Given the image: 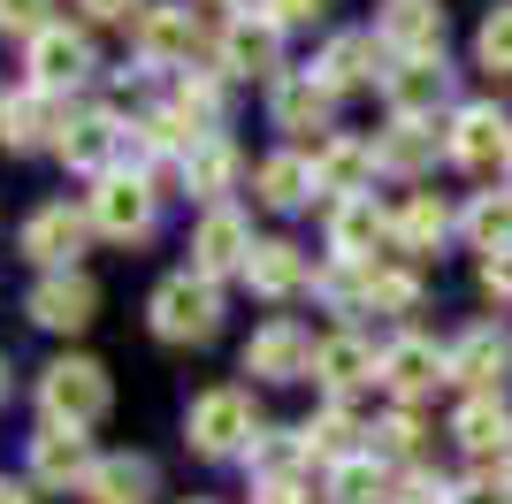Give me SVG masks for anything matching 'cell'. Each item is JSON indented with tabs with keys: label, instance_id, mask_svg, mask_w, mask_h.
I'll list each match as a JSON object with an SVG mask.
<instances>
[{
	"label": "cell",
	"instance_id": "obj_1",
	"mask_svg": "<svg viewBox=\"0 0 512 504\" xmlns=\"http://www.w3.org/2000/svg\"><path fill=\"white\" fill-rule=\"evenodd\" d=\"M146 321H153V336H161V344H207L214 321H222V291H214L207 275L184 268V275H169V283L153 291Z\"/></svg>",
	"mask_w": 512,
	"mask_h": 504
},
{
	"label": "cell",
	"instance_id": "obj_2",
	"mask_svg": "<svg viewBox=\"0 0 512 504\" xmlns=\"http://www.w3.org/2000/svg\"><path fill=\"white\" fill-rule=\"evenodd\" d=\"M107 367L100 359H54L39 375V405H46V428H92L107 413Z\"/></svg>",
	"mask_w": 512,
	"mask_h": 504
},
{
	"label": "cell",
	"instance_id": "obj_3",
	"mask_svg": "<svg viewBox=\"0 0 512 504\" xmlns=\"http://www.w3.org/2000/svg\"><path fill=\"white\" fill-rule=\"evenodd\" d=\"M260 428H253V398L245 390H199L192 405H184V443L192 451H207V459H230V451H245Z\"/></svg>",
	"mask_w": 512,
	"mask_h": 504
},
{
	"label": "cell",
	"instance_id": "obj_4",
	"mask_svg": "<svg viewBox=\"0 0 512 504\" xmlns=\"http://www.w3.org/2000/svg\"><path fill=\"white\" fill-rule=\"evenodd\" d=\"M451 382H467L474 398H497L512 390V336L497 321H474V329L451 336Z\"/></svg>",
	"mask_w": 512,
	"mask_h": 504
},
{
	"label": "cell",
	"instance_id": "obj_5",
	"mask_svg": "<svg viewBox=\"0 0 512 504\" xmlns=\"http://www.w3.org/2000/svg\"><path fill=\"white\" fill-rule=\"evenodd\" d=\"M451 161L474 168V176H490V168L512 161V115L497 100H467L451 115Z\"/></svg>",
	"mask_w": 512,
	"mask_h": 504
},
{
	"label": "cell",
	"instance_id": "obj_6",
	"mask_svg": "<svg viewBox=\"0 0 512 504\" xmlns=\"http://www.w3.org/2000/svg\"><path fill=\"white\" fill-rule=\"evenodd\" d=\"M245 375H260V382H299V375H314V336H306V321H268V329H253L245 336Z\"/></svg>",
	"mask_w": 512,
	"mask_h": 504
},
{
	"label": "cell",
	"instance_id": "obj_7",
	"mask_svg": "<svg viewBox=\"0 0 512 504\" xmlns=\"http://www.w3.org/2000/svg\"><path fill=\"white\" fill-rule=\"evenodd\" d=\"M245 260H253V222L237 207H207L192 230V275H245Z\"/></svg>",
	"mask_w": 512,
	"mask_h": 504
},
{
	"label": "cell",
	"instance_id": "obj_8",
	"mask_svg": "<svg viewBox=\"0 0 512 504\" xmlns=\"http://www.w3.org/2000/svg\"><path fill=\"white\" fill-rule=\"evenodd\" d=\"M314 382L329 390V398H352V390H367V382H383V352L367 344L360 329H337V336H321L314 344Z\"/></svg>",
	"mask_w": 512,
	"mask_h": 504
},
{
	"label": "cell",
	"instance_id": "obj_9",
	"mask_svg": "<svg viewBox=\"0 0 512 504\" xmlns=\"http://www.w3.org/2000/svg\"><path fill=\"white\" fill-rule=\"evenodd\" d=\"M383 92H390V115H398V123H436V107L451 100L444 54H406V62L383 77Z\"/></svg>",
	"mask_w": 512,
	"mask_h": 504
},
{
	"label": "cell",
	"instance_id": "obj_10",
	"mask_svg": "<svg viewBox=\"0 0 512 504\" xmlns=\"http://www.w3.org/2000/svg\"><path fill=\"white\" fill-rule=\"evenodd\" d=\"M398 230L383 207H375V191H360V199H337L329 207V252H337L344 268H375V245Z\"/></svg>",
	"mask_w": 512,
	"mask_h": 504
},
{
	"label": "cell",
	"instance_id": "obj_11",
	"mask_svg": "<svg viewBox=\"0 0 512 504\" xmlns=\"http://www.w3.org/2000/svg\"><path fill=\"white\" fill-rule=\"evenodd\" d=\"M85 230H92V214H77V207H39L31 222H23V252L39 260V268H54V275H69V260L85 252Z\"/></svg>",
	"mask_w": 512,
	"mask_h": 504
},
{
	"label": "cell",
	"instance_id": "obj_12",
	"mask_svg": "<svg viewBox=\"0 0 512 504\" xmlns=\"http://www.w3.org/2000/svg\"><path fill=\"white\" fill-rule=\"evenodd\" d=\"M138 62L146 69H176V62H192V46H199V16L192 8H138Z\"/></svg>",
	"mask_w": 512,
	"mask_h": 504
},
{
	"label": "cell",
	"instance_id": "obj_13",
	"mask_svg": "<svg viewBox=\"0 0 512 504\" xmlns=\"http://www.w3.org/2000/svg\"><path fill=\"white\" fill-rule=\"evenodd\" d=\"M31 77H39V92L85 84L92 77V39H85V31H69V23H46L39 39H31Z\"/></svg>",
	"mask_w": 512,
	"mask_h": 504
},
{
	"label": "cell",
	"instance_id": "obj_14",
	"mask_svg": "<svg viewBox=\"0 0 512 504\" xmlns=\"http://www.w3.org/2000/svg\"><path fill=\"white\" fill-rule=\"evenodd\" d=\"M383 382L398 398H428L436 382H451V352H436L428 336H398V344H383Z\"/></svg>",
	"mask_w": 512,
	"mask_h": 504
},
{
	"label": "cell",
	"instance_id": "obj_15",
	"mask_svg": "<svg viewBox=\"0 0 512 504\" xmlns=\"http://www.w3.org/2000/svg\"><path fill=\"white\" fill-rule=\"evenodd\" d=\"M92 230L146 237L153 230V191L138 184V176H100V191H92Z\"/></svg>",
	"mask_w": 512,
	"mask_h": 504
},
{
	"label": "cell",
	"instance_id": "obj_16",
	"mask_svg": "<svg viewBox=\"0 0 512 504\" xmlns=\"http://www.w3.org/2000/svg\"><path fill=\"white\" fill-rule=\"evenodd\" d=\"M92 443H85V428H46V436H31V474H39L46 489H77V482H92Z\"/></svg>",
	"mask_w": 512,
	"mask_h": 504
},
{
	"label": "cell",
	"instance_id": "obj_17",
	"mask_svg": "<svg viewBox=\"0 0 512 504\" xmlns=\"http://www.w3.org/2000/svg\"><path fill=\"white\" fill-rule=\"evenodd\" d=\"M222 62H230V77H276L283 69V23L237 16L230 31H222Z\"/></svg>",
	"mask_w": 512,
	"mask_h": 504
},
{
	"label": "cell",
	"instance_id": "obj_18",
	"mask_svg": "<svg viewBox=\"0 0 512 504\" xmlns=\"http://www.w3.org/2000/svg\"><path fill=\"white\" fill-rule=\"evenodd\" d=\"M245 283H253L260 298H299L306 283H314V260H306L291 237H268V245H253V260H245Z\"/></svg>",
	"mask_w": 512,
	"mask_h": 504
},
{
	"label": "cell",
	"instance_id": "obj_19",
	"mask_svg": "<svg viewBox=\"0 0 512 504\" xmlns=\"http://www.w3.org/2000/svg\"><path fill=\"white\" fill-rule=\"evenodd\" d=\"M444 146H451V130H436V123H390L383 138H375V168H390V176H428Z\"/></svg>",
	"mask_w": 512,
	"mask_h": 504
},
{
	"label": "cell",
	"instance_id": "obj_20",
	"mask_svg": "<svg viewBox=\"0 0 512 504\" xmlns=\"http://www.w3.org/2000/svg\"><path fill=\"white\" fill-rule=\"evenodd\" d=\"M375 31H383V46H398V54H444V8H436V0H390Z\"/></svg>",
	"mask_w": 512,
	"mask_h": 504
},
{
	"label": "cell",
	"instance_id": "obj_21",
	"mask_svg": "<svg viewBox=\"0 0 512 504\" xmlns=\"http://www.w3.org/2000/svg\"><path fill=\"white\" fill-rule=\"evenodd\" d=\"M100 291H92V275H46L39 291H31V321L39 329H85Z\"/></svg>",
	"mask_w": 512,
	"mask_h": 504
},
{
	"label": "cell",
	"instance_id": "obj_22",
	"mask_svg": "<svg viewBox=\"0 0 512 504\" xmlns=\"http://www.w3.org/2000/svg\"><path fill=\"white\" fill-rule=\"evenodd\" d=\"M367 176H375V146L367 138H329L314 153V191H337V199H360Z\"/></svg>",
	"mask_w": 512,
	"mask_h": 504
},
{
	"label": "cell",
	"instance_id": "obj_23",
	"mask_svg": "<svg viewBox=\"0 0 512 504\" xmlns=\"http://www.w3.org/2000/svg\"><path fill=\"white\" fill-rule=\"evenodd\" d=\"M306 459H314V451H306V436H299V428H260V436L245 443V466L260 474V489L291 482V474H299Z\"/></svg>",
	"mask_w": 512,
	"mask_h": 504
},
{
	"label": "cell",
	"instance_id": "obj_24",
	"mask_svg": "<svg viewBox=\"0 0 512 504\" xmlns=\"http://www.w3.org/2000/svg\"><path fill=\"white\" fill-rule=\"evenodd\" d=\"M329 107H337V92L321 77H283L276 84V130H329Z\"/></svg>",
	"mask_w": 512,
	"mask_h": 504
},
{
	"label": "cell",
	"instance_id": "obj_25",
	"mask_svg": "<svg viewBox=\"0 0 512 504\" xmlns=\"http://www.w3.org/2000/svg\"><path fill=\"white\" fill-rule=\"evenodd\" d=\"M451 230H459V214H451L444 199H436V191H413V199H406V214H398V230H390V237H398L406 252H436Z\"/></svg>",
	"mask_w": 512,
	"mask_h": 504
},
{
	"label": "cell",
	"instance_id": "obj_26",
	"mask_svg": "<svg viewBox=\"0 0 512 504\" xmlns=\"http://www.w3.org/2000/svg\"><path fill=\"white\" fill-rule=\"evenodd\" d=\"M451 436L467 443L474 459H497V451L512 443V420H505V405H497V398H467V405H459V420H451Z\"/></svg>",
	"mask_w": 512,
	"mask_h": 504
},
{
	"label": "cell",
	"instance_id": "obj_27",
	"mask_svg": "<svg viewBox=\"0 0 512 504\" xmlns=\"http://www.w3.org/2000/svg\"><path fill=\"white\" fill-rule=\"evenodd\" d=\"M260 199H268V207H306V199H314V161H306V153H268V161H260Z\"/></svg>",
	"mask_w": 512,
	"mask_h": 504
},
{
	"label": "cell",
	"instance_id": "obj_28",
	"mask_svg": "<svg viewBox=\"0 0 512 504\" xmlns=\"http://www.w3.org/2000/svg\"><path fill=\"white\" fill-rule=\"evenodd\" d=\"M299 436H306V451H314V459L344 466V459H360V436H367V428L352 420V405H337V398H329V413H321V420H306Z\"/></svg>",
	"mask_w": 512,
	"mask_h": 504
},
{
	"label": "cell",
	"instance_id": "obj_29",
	"mask_svg": "<svg viewBox=\"0 0 512 504\" xmlns=\"http://www.w3.org/2000/svg\"><path fill=\"white\" fill-rule=\"evenodd\" d=\"M184 176H192L199 199H222V191L237 184V153H230V138H222V130H214V138H199V146L184 153Z\"/></svg>",
	"mask_w": 512,
	"mask_h": 504
},
{
	"label": "cell",
	"instance_id": "obj_30",
	"mask_svg": "<svg viewBox=\"0 0 512 504\" xmlns=\"http://www.w3.org/2000/svg\"><path fill=\"white\" fill-rule=\"evenodd\" d=\"M46 130H54V92H23L0 107V146H46Z\"/></svg>",
	"mask_w": 512,
	"mask_h": 504
},
{
	"label": "cell",
	"instance_id": "obj_31",
	"mask_svg": "<svg viewBox=\"0 0 512 504\" xmlns=\"http://www.w3.org/2000/svg\"><path fill=\"white\" fill-rule=\"evenodd\" d=\"M390 489H398V482H390L367 451H360V459H344V466H329V504H390Z\"/></svg>",
	"mask_w": 512,
	"mask_h": 504
},
{
	"label": "cell",
	"instance_id": "obj_32",
	"mask_svg": "<svg viewBox=\"0 0 512 504\" xmlns=\"http://www.w3.org/2000/svg\"><path fill=\"white\" fill-rule=\"evenodd\" d=\"M85 489H92L100 504H146V489H153V459H100Z\"/></svg>",
	"mask_w": 512,
	"mask_h": 504
},
{
	"label": "cell",
	"instance_id": "obj_33",
	"mask_svg": "<svg viewBox=\"0 0 512 504\" xmlns=\"http://www.w3.org/2000/svg\"><path fill=\"white\" fill-rule=\"evenodd\" d=\"M459 230H467L482 252H512V191H482V199L459 214Z\"/></svg>",
	"mask_w": 512,
	"mask_h": 504
},
{
	"label": "cell",
	"instance_id": "obj_34",
	"mask_svg": "<svg viewBox=\"0 0 512 504\" xmlns=\"http://www.w3.org/2000/svg\"><path fill=\"white\" fill-rule=\"evenodd\" d=\"M360 306H375V314H413V306H421V275H406V268H360Z\"/></svg>",
	"mask_w": 512,
	"mask_h": 504
},
{
	"label": "cell",
	"instance_id": "obj_35",
	"mask_svg": "<svg viewBox=\"0 0 512 504\" xmlns=\"http://www.w3.org/2000/svg\"><path fill=\"white\" fill-rule=\"evenodd\" d=\"M115 138H123V123H115V115H85V123L62 130V153H69V168H107Z\"/></svg>",
	"mask_w": 512,
	"mask_h": 504
},
{
	"label": "cell",
	"instance_id": "obj_36",
	"mask_svg": "<svg viewBox=\"0 0 512 504\" xmlns=\"http://www.w3.org/2000/svg\"><path fill=\"white\" fill-rule=\"evenodd\" d=\"M367 62H375V39H367V31H344V39H329V54H321V84H329V92L367 84Z\"/></svg>",
	"mask_w": 512,
	"mask_h": 504
},
{
	"label": "cell",
	"instance_id": "obj_37",
	"mask_svg": "<svg viewBox=\"0 0 512 504\" xmlns=\"http://www.w3.org/2000/svg\"><path fill=\"white\" fill-rule=\"evenodd\" d=\"M474 62L512 84V0H497L490 16H482V31H474Z\"/></svg>",
	"mask_w": 512,
	"mask_h": 504
},
{
	"label": "cell",
	"instance_id": "obj_38",
	"mask_svg": "<svg viewBox=\"0 0 512 504\" xmlns=\"http://www.w3.org/2000/svg\"><path fill=\"white\" fill-rule=\"evenodd\" d=\"M367 436H375V443H367V459H421V420H413V413H390L383 428H367Z\"/></svg>",
	"mask_w": 512,
	"mask_h": 504
},
{
	"label": "cell",
	"instance_id": "obj_39",
	"mask_svg": "<svg viewBox=\"0 0 512 504\" xmlns=\"http://www.w3.org/2000/svg\"><path fill=\"white\" fill-rule=\"evenodd\" d=\"M0 31H46V0H0Z\"/></svg>",
	"mask_w": 512,
	"mask_h": 504
},
{
	"label": "cell",
	"instance_id": "obj_40",
	"mask_svg": "<svg viewBox=\"0 0 512 504\" xmlns=\"http://www.w3.org/2000/svg\"><path fill=\"white\" fill-rule=\"evenodd\" d=\"M482 291H490V298H512V252H490V260H482Z\"/></svg>",
	"mask_w": 512,
	"mask_h": 504
},
{
	"label": "cell",
	"instance_id": "obj_41",
	"mask_svg": "<svg viewBox=\"0 0 512 504\" xmlns=\"http://www.w3.org/2000/svg\"><path fill=\"white\" fill-rule=\"evenodd\" d=\"M260 16H268V23H314V16H321V0H268Z\"/></svg>",
	"mask_w": 512,
	"mask_h": 504
},
{
	"label": "cell",
	"instance_id": "obj_42",
	"mask_svg": "<svg viewBox=\"0 0 512 504\" xmlns=\"http://www.w3.org/2000/svg\"><path fill=\"white\" fill-rule=\"evenodd\" d=\"M451 504H512V489H505V482H467Z\"/></svg>",
	"mask_w": 512,
	"mask_h": 504
},
{
	"label": "cell",
	"instance_id": "obj_43",
	"mask_svg": "<svg viewBox=\"0 0 512 504\" xmlns=\"http://www.w3.org/2000/svg\"><path fill=\"white\" fill-rule=\"evenodd\" d=\"M77 8H85V16H92V23H123V16H130V8H138V0H77Z\"/></svg>",
	"mask_w": 512,
	"mask_h": 504
},
{
	"label": "cell",
	"instance_id": "obj_44",
	"mask_svg": "<svg viewBox=\"0 0 512 504\" xmlns=\"http://www.w3.org/2000/svg\"><path fill=\"white\" fill-rule=\"evenodd\" d=\"M253 504H314V497H306V489L299 482H276V489H260V497Z\"/></svg>",
	"mask_w": 512,
	"mask_h": 504
},
{
	"label": "cell",
	"instance_id": "obj_45",
	"mask_svg": "<svg viewBox=\"0 0 512 504\" xmlns=\"http://www.w3.org/2000/svg\"><path fill=\"white\" fill-rule=\"evenodd\" d=\"M0 504H39V497H31L23 482H0Z\"/></svg>",
	"mask_w": 512,
	"mask_h": 504
},
{
	"label": "cell",
	"instance_id": "obj_46",
	"mask_svg": "<svg viewBox=\"0 0 512 504\" xmlns=\"http://www.w3.org/2000/svg\"><path fill=\"white\" fill-rule=\"evenodd\" d=\"M497 482L512 489V443H505V451H497Z\"/></svg>",
	"mask_w": 512,
	"mask_h": 504
},
{
	"label": "cell",
	"instance_id": "obj_47",
	"mask_svg": "<svg viewBox=\"0 0 512 504\" xmlns=\"http://www.w3.org/2000/svg\"><path fill=\"white\" fill-rule=\"evenodd\" d=\"M0 398H8V367H0Z\"/></svg>",
	"mask_w": 512,
	"mask_h": 504
},
{
	"label": "cell",
	"instance_id": "obj_48",
	"mask_svg": "<svg viewBox=\"0 0 512 504\" xmlns=\"http://www.w3.org/2000/svg\"><path fill=\"white\" fill-rule=\"evenodd\" d=\"M214 8H230V0H214Z\"/></svg>",
	"mask_w": 512,
	"mask_h": 504
}]
</instances>
